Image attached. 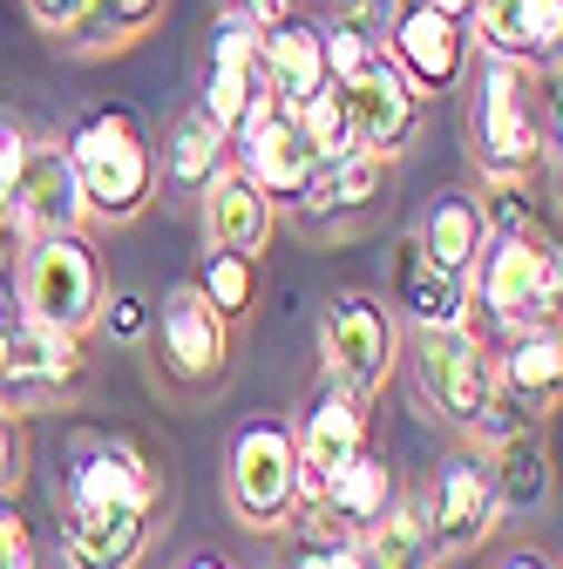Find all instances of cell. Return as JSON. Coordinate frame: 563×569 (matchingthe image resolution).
Listing matches in <instances>:
<instances>
[{
    "mask_svg": "<svg viewBox=\"0 0 563 569\" xmlns=\"http://www.w3.org/2000/svg\"><path fill=\"white\" fill-rule=\"evenodd\" d=\"M68 163H76L82 203L96 224H129L157 203L164 177H157V136L144 129V116L122 109V102H96L68 122L61 136Z\"/></svg>",
    "mask_w": 563,
    "mask_h": 569,
    "instance_id": "6da1fadb",
    "label": "cell"
},
{
    "mask_svg": "<svg viewBox=\"0 0 563 569\" xmlns=\"http://www.w3.org/2000/svg\"><path fill=\"white\" fill-rule=\"evenodd\" d=\"M468 157L488 183H530L550 163V122L536 96V68L482 54L468 82Z\"/></svg>",
    "mask_w": 563,
    "mask_h": 569,
    "instance_id": "7a4b0ae2",
    "label": "cell"
},
{
    "mask_svg": "<svg viewBox=\"0 0 563 569\" xmlns=\"http://www.w3.org/2000/svg\"><path fill=\"white\" fill-rule=\"evenodd\" d=\"M563 306V258L543 231H488L482 258L468 264V319L488 332H536L556 326Z\"/></svg>",
    "mask_w": 563,
    "mask_h": 569,
    "instance_id": "3957f363",
    "label": "cell"
},
{
    "mask_svg": "<svg viewBox=\"0 0 563 569\" xmlns=\"http://www.w3.org/2000/svg\"><path fill=\"white\" fill-rule=\"evenodd\" d=\"M102 292H109V278H102V258H96V244L82 231L28 238L21 271H14V312L21 319L55 326V332H89Z\"/></svg>",
    "mask_w": 563,
    "mask_h": 569,
    "instance_id": "277c9868",
    "label": "cell"
},
{
    "mask_svg": "<svg viewBox=\"0 0 563 569\" xmlns=\"http://www.w3.org/2000/svg\"><path fill=\"white\" fill-rule=\"evenodd\" d=\"M225 509L231 522L271 536L286 529L299 509V448H293V420L278 413H251L231 448H225Z\"/></svg>",
    "mask_w": 563,
    "mask_h": 569,
    "instance_id": "5b68a950",
    "label": "cell"
},
{
    "mask_svg": "<svg viewBox=\"0 0 563 569\" xmlns=\"http://www.w3.org/2000/svg\"><path fill=\"white\" fill-rule=\"evenodd\" d=\"M319 367L326 380L354 387V393H381L401 367V319L381 292H333L319 312Z\"/></svg>",
    "mask_w": 563,
    "mask_h": 569,
    "instance_id": "8992f818",
    "label": "cell"
},
{
    "mask_svg": "<svg viewBox=\"0 0 563 569\" xmlns=\"http://www.w3.org/2000/svg\"><path fill=\"white\" fill-rule=\"evenodd\" d=\"M407 367H414V387L428 400L435 420H448L455 435H468L475 413L496 393V352L475 326H442V332H414L407 346Z\"/></svg>",
    "mask_w": 563,
    "mask_h": 569,
    "instance_id": "52a82bcc",
    "label": "cell"
},
{
    "mask_svg": "<svg viewBox=\"0 0 563 569\" xmlns=\"http://www.w3.org/2000/svg\"><path fill=\"white\" fill-rule=\"evenodd\" d=\"M421 516H428V536H435L442 562L475 556L488 536L503 529V495H496V475H488V455L482 448L448 455L435 468V481L421 488Z\"/></svg>",
    "mask_w": 563,
    "mask_h": 569,
    "instance_id": "ba28073f",
    "label": "cell"
},
{
    "mask_svg": "<svg viewBox=\"0 0 563 569\" xmlns=\"http://www.w3.org/2000/svg\"><path fill=\"white\" fill-rule=\"evenodd\" d=\"M231 163H238V170H245L278 210H299L306 190H313V177L326 170V163L313 157V142H306L299 116H293V109H278L271 96L251 102L245 122L231 129Z\"/></svg>",
    "mask_w": 563,
    "mask_h": 569,
    "instance_id": "9c48e42d",
    "label": "cell"
},
{
    "mask_svg": "<svg viewBox=\"0 0 563 569\" xmlns=\"http://www.w3.org/2000/svg\"><path fill=\"white\" fill-rule=\"evenodd\" d=\"M157 373L184 393H210V387H225L231 373V326L210 312L190 284H177V292L157 306Z\"/></svg>",
    "mask_w": 563,
    "mask_h": 569,
    "instance_id": "30bf717a",
    "label": "cell"
},
{
    "mask_svg": "<svg viewBox=\"0 0 563 569\" xmlns=\"http://www.w3.org/2000/svg\"><path fill=\"white\" fill-rule=\"evenodd\" d=\"M89 373L82 360V332H55L34 319H8L0 332V407H34V400H61L76 393Z\"/></svg>",
    "mask_w": 563,
    "mask_h": 569,
    "instance_id": "8fae6325",
    "label": "cell"
},
{
    "mask_svg": "<svg viewBox=\"0 0 563 569\" xmlns=\"http://www.w3.org/2000/svg\"><path fill=\"white\" fill-rule=\"evenodd\" d=\"M387 61L401 68V82L421 102H435V96L462 89V76H468V21L428 8V0H401V14L387 28Z\"/></svg>",
    "mask_w": 563,
    "mask_h": 569,
    "instance_id": "7c38bea8",
    "label": "cell"
},
{
    "mask_svg": "<svg viewBox=\"0 0 563 569\" xmlns=\"http://www.w3.org/2000/svg\"><path fill=\"white\" fill-rule=\"evenodd\" d=\"M293 448H299V502H319L326 475L346 468L367 448V393L339 387V380H319L313 400L293 420Z\"/></svg>",
    "mask_w": 563,
    "mask_h": 569,
    "instance_id": "4fadbf2b",
    "label": "cell"
},
{
    "mask_svg": "<svg viewBox=\"0 0 563 569\" xmlns=\"http://www.w3.org/2000/svg\"><path fill=\"white\" fill-rule=\"evenodd\" d=\"M96 502H164L157 461L122 441V435H89L61 461V509H96Z\"/></svg>",
    "mask_w": 563,
    "mask_h": 569,
    "instance_id": "5bb4252c",
    "label": "cell"
},
{
    "mask_svg": "<svg viewBox=\"0 0 563 569\" xmlns=\"http://www.w3.org/2000/svg\"><path fill=\"white\" fill-rule=\"evenodd\" d=\"M265 96L271 89H265V61H258V21L238 14V8H225L218 21H210V54H204V96H197V109L231 136L245 122V109L265 102Z\"/></svg>",
    "mask_w": 563,
    "mask_h": 569,
    "instance_id": "9a60e30c",
    "label": "cell"
},
{
    "mask_svg": "<svg viewBox=\"0 0 563 569\" xmlns=\"http://www.w3.org/2000/svg\"><path fill=\"white\" fill-rule=\"evenodd\" d=\"M164 502H96L61 509V562L68 569H136L150 549Z\"/></svg>",
    "mask_w": 563,
    "mask_h": 569,
    "instance_id": "2e32d148",
    "label": "cell"
},
{
    "mask_svg": "<svg viewBox=\"0 0 563 569\" xmlns=\"http://www.w3.org/2000/svg\"><path fill=\"white\" fill-rule=\"evenodd\" d=\"M8 224H14L21 238H41V231H82V224H89V203H82L76 163H68L61 142H34L28 170H21L14 190H8Z\"/></svg>",
    "mask_w": 563,
    "mask_h": 569,
    "instance_id": "e0dca14e",
    "label": "cell"
},
{
    "mask_svg": "<svg viewBox=\"0 0 563 569\" xmlns=\"http://www.w3.org/2000/svg\"><path fill=\"white\" fill-rule=\"evenodd\" d=\"M387 190H394V163H387V157H374V150H346L339 163H326V170L313 177V190H306V203H299V218H306L319 238H326V231L339 238V231L367 224Z\"/></svg>",
    "mask_w": 563,
    "mask_h": 569,
    "instance_id": "ac0fdd59",
    "label": "cell"
},
{
    "mask_svg": "<svg viewBox=\"0 0 563 569\" xmlns=\"http://www.w3.org/2000/svg\"><path fill=\"white\" fill-rule=\"evenodd\" d=\"M468 48L523 61V68H556L563 0H482V8L468 14Z\"/></svg>",
    "mask_w": 563,
    "mask_h": 569,
    "instance_id": "d6986e66",
    "label": "cell"
},
{
    "mask_svg": "<svg viewBox=\"0 0 563 569\" xmlns=\"http://www.w3.org/2000/svg\"><path fill=\"white\" fill-rule=\"evenodd\" d=\"M346 109H354V142L374 150V157H387V163L421 136V96L401 82V68L387 54L367 68L360 82H346Z\"/></svg>",
    "mask_w": 563,
    "mask_h": 569,
    "instance_id": "ffe728a7",
    "label": "cell"
},
{
    "mask_svg": "<svg viewBox=\"0 0 563 569\" xmlns=\"http://www.w3.org/2000/svg\"><path fill=\"white\" fill-rule=\"evenodd\" d=\"M197 203H204V244H218V251L258 258V251L271 244V231H278V203H271L238 163H225L218 177H210V183L197 190Z\"/></svg>",
    "mask_w": 563,
    "mask_h": 569,
    "instance_id": "44dd1931",
    "label": "cell"
},
{
    "mask_svg": "<svg viewBox=\"0 0 563 569\" xmlns=\"http://www.w3.org/2000/svg\"><path fill=\"white\" fill-rule=\"evenodd\" d=\"M258 61H265V89L278 109H299L319 82H326V28L313 14H286V21H271L258 28Z\"/></svg>",
    "mask_w": 563,
    "mask_h": 569,
    "instance_id": "7402d4cb",
    "label": "cell"
},
{
    "mask_svg": "<svg viewBox=\"0 0 563 569\" xmlns=\"http://www.w3.org/2000/svg\"><path fill=\"white\" fill-rule=\"evenodd\" d=\"M394 319L407 332H442V326H475L468 319V278L442 271L421 258V244L407 238L394 258Z\"/></svg>",
    "mask_w": 563,
    "mask_h": 569,
    "instance_id": "603a6c76",
    "label": "cell"
},
{
    "mask_svg": "<svg viewBox=\"0 0 563 569\" xmlns=\"http://www.w3.org/2000/svg\"><path fill=\"white\" fill-rule=\"evenodd\" d=\"M414 244H421V258H428V264H442V271L468 278V264H475V258H482V244H488L482 197H475V190H442L428 210H421Z\"/></svg>",
    "mask_w": 563,
    "mask_h": 569,
    "instance_id": "cb8c5ba5",
    "label": "cell"
},
{
    "mask_svg": "<svg viewBox=\"0 0 563 569\" xmlns=\"http://www.w3.org/2000/svg\"><path fill=\"white\" fill-rule=\"evenodd\" d=\"M225 163H231V136L210 122L204 109H184V116L170 122V136L157 142V177H164L177 197H197Z\"/></svg>",
    "mask_w": 563,
    "mask_h": 569,
    "instance_id": "d4e9b609",
    "label": "cell"
},
{
    "mask_svg": "<svg viewBox=\"0 0 563 569\" xmlns=\"http://www.w3.org/2000/svg\"><path fill=\"white\" fill-rule=\"evenodd\" d=\"M354 542H360V569H442L428 516H421V495H401V488Z\"/></svg>",
    "mask_w": 563,
    "mask_h": 569,
    "instance_id": "484cf974",
    "label": "cell"
},
{
    "mask_svg": "<svg viewBox=\"0 0 563 569\" xmlns=\"http://www.w3.org/2000/svg\"><path fill=\"white\" fill-rule=\"evenodd\" d=\"M496 387L516 393L536 420L556 407L563 393V332L556 326H536V332H510L503 360H496Z\"/></svg>",
    "mask_w": 563,
    "mask_h": 569,
    "instance_id": "4316f807",
    "label": "cell"
},
{
    "mask_svg": "<svg viewBox=\"0 0 563 569\" xmlns=\"http://www.w3.org/2000/svg\"><path fill=\"white\" fill-rule=\"evenodd\" d=\"M387 502H394V468H387V455H374V448H360L346 468H333L326 488H319V509H326L339 529H354V536H360Z\"/></svg>",
    "mask_w": 563,
    "mask_h": 569,
    "instance_id": "83f0119b",
    "label": "cell"
},
{
    "mask_svg": "<svg viewBox=\"0 0 563 569\" xmlns=\"http://www.w3.org/2000/svg\"><path fill=\"white\" fill-rule=\"evenodd\" d=\"M488 475H496V495H503V516H530L550 502V455L530 435H510L503 448H488Z\"/></svg>",
    "mask_w": 563,
    "mask_h": 569,
    "instance_id": "f1b7e54d",
    "label": "cell"
},
{
    "mask_svg": "<svg viewBox=\"0 0 563 569\" xmlns=\"http://www.w3.org/2000/svg\"><path fill=\"white\" fill-rule=\"evenodd\" d=\"M190 292H197L210 312H218L225 326H238V319L258 306V258H245V251H218V244H210V251L197 258Z\"/></svg>",
    "mask_w": 563,
    "mask_h": 569,
    "instance_id": "f546056e",
    "label": "cell"
},
{
    "mask_svg": "<svg viewBox=\"0 0 563 569\" xmlns=\"http://www.w3.org/2000/svg\"><path fill=\"white\" fill-rule=\"evenodd\" d=\"M286 569H360V542L354 529H339L319 502H299L286 522Z\"/></svg>",
    "mask_w": 563,
    "mask_h": 569,
    "instance_id": "4dcf8cb0",
    "label": "cell"
},
{
    "mask_svg": "<svg viewBox=\"0 0 563 569\" xmlns=\"http://www.w3.org/2000/svg\"><path fill=\"white\" fill-rule=\"evenodd\" d=\"M164 8H170V0H89V8H82V28L68 34V41L89 48V54L129 48V41H144V34L164 21Z\"/></svg>",
    "mask_w": 563,
    "mask_h": 569,
    "instance_id": "1f68e13d",
    "label": "cell"
},
{
    "mask_svg": "<svg viewBox=\"0 0 563 569\" xmlns=\"http://www.w3.org/2000/svg\"><path fill=\"white\" fill-rule=\"evenodd\" d=\"M293 116H299V129H306V142H313L319 163H339L346 150H360V142H354V109H346V89L339 82H319Z\"/></svg>",
    "mask_w": 563,
    "mask_h": 569,
    "instance_id": "d6a6232c",
    "label": "cell"
},
{
    "mask_svg": "<svg viewBox=\"0 0 563 569\" xmlns=\"http://www.w3.org/2000/svg\"><path fill=\"white\" fill-rule=\"evenodd\" d=\"M150 319H157V306L136 292V284H116V292H102V306H96V326L89 332H102V339H116V346H136L150 332Z\"/></svg>",
    "mask_w": 563,
    "mask_h": 569,
    "instance_id": "836d02e7",
    "label": "cell"
},
{
    "mask_svg": "<svg viewBox=\"0 0 563 569\" xmlns=\"http://www.w3.org/2000/svg\"><path fill=\"white\" fill-rule=\"evenodd\" d=\"M319 28H326V82H339V89H346V82H360L367 68L387 54V48L367 41V34H346V28H333V21H319Z\"/></svg>",
    "mask_w": 563,
    "mask_h": 569,
    "instance_id": "e575fe53",
    "label": "cell"
},
{
    "mask_svg": "<svg viewBox=\"0 0 563 569\" xmlns=\"http://www.w3.org/2000/svg\"><path fill=\"white\" fill-rule=\"evenodd\" d=\"M28 461H34V441H28L21 407H0V502L28 481Z\"/></svg>",
    "mask_w": 563,
    "mask_h": 569,
    "instance_id": "d590c367",
    "label": "cell"
},
{
    "mask_svg": "<svg viewBox=\"0 0 563 569\" xmlns=\"http://www.w3.org/2000/svg\"><path fill=\"white\" fill-rule=\"evenodd\" d=\"M394 14H401V0H333V28H346V34H367V41H381L387 48V28H394Z\"/></svg>",
    "mask_w": 563,
    "mask_h": 569,
    "instance_id": "8d00e7d4",
    "label": "cell"
},
{
    "mask_svg": "<svg viewBox=\"0 0 563 569\" xmlns=\"http://www.w3.org/2000/svg\"><path fill=\"white\" fill-rule=\"evenodd\" d=\"M34 129H28V116H14V109H0V190H14V177L28 170V157H34Z\"/></svg>",
    "mask_w": 563,
    "mask_h": 569,
    "instance_id": "74e56055",
    "label": "cell"
},
{
    "mask_svg": "<svg viewBox=\"0 0 563 569\" xmlns=\"http://www.w3.org/2000/svg\"><path fill=\"white\" fill-rule=\"evenodd\" d=\"M0 569H41V556H34V529H28V516L14 509V495L0 502Z\"/></svg>",
    "mask_w": 563,
    "mask_h": 569,
    "instance_id": "f35d334b",
    "label": "cell"
},
{
    "mask_svg": "<svg viewBox=\"0 0 563 569\" xmlns=\"http://www.w3.org/2000/svg\"><path fill=\"white\" fill-rule=\"evenodd\" d=\"M82 8H89V0H28L34 28H41V34H55V41H68V34L82 28Z\"/></svg>",
    "mask_w": 563,
    "mask_h": 569,
    "instance_id": "ab89813d",
    "label": "cell"
},
{
    "mask_svg": "<svg viewBox=\"0 0 563 569\" xmlns=\"http://www.w3.org/2000/svg\"><path fill=\"white\" fill-rule=\"evenodd\" d=\"M231 8L251 14L258 28H271V21H286V14H293V0H231Z\"/></svg>",
    "mask_w": 563,
    "mask_h": 569,
    "instance_id": "60d3db41",
    "label": "cell"
},
{
    "mask_svg": "<svg viewBox=\"0 0 563 569\" xmlns=\"http://www.w3.org/2000/svg\"><path fill=\"white\" fill-rule=\"evenodd\" d=\"M503 569H556V562H550V556H543V549H516V556H510V562H503Z\"/></svg>",
    "mask_w": 563,
    "mask_h": 569,
    "instance_id": "b9f144b4",
    "label": "cell"
},
{
    "mask_svg": "<svg viewBox=\"0 0 563 569\" xmlns=\"http://www.w3.org/2000/svg\"><path fill=\"white\" fill-rule=\"evenodd\" d=\"M428 8H442V14H455V21H468V14L482 8V0H428Z\"/></svg>",
    "mask_w": 563,
    "mask_h": 569,
    "instance_id": "7bdbcfd3",
    "label": "cell"
},
{
    "mask_svg": "<svg viewBox=\"0 0 563 569\" xmlns=\"http://www.w3.org/2000/svg\"><path fill=\"white\" fill-rule=\"evenodd\" d=\"M184 569H238V562H231V556H210V549H204V556H190Z\"/></svg>",
    "mask_w": 563,
    "mask_h": 569,
    "instance_id": "ee69618b",
    "label": "cell"
},
{
    "mask_svg": "<svg viewBox=\"0 0 563 569\" xmlns=\"http://www.w3.org/2000/svg\"><path fill=\"white\" fill-rule=\"evenodd\" d=\"M0 231H14V224H8V190H0Z\"/></svg>",
    "mask_w": 563,
    "mask_h": 569,
    "instance_id": "f6af8a7d",
    "label": "cell"
}]
</instances>
